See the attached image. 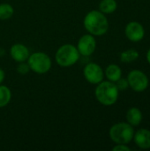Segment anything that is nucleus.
Masks as SVG:
<instances>
[{"label":"nucleus","mask_w":150,"mask_h":151,"mask_svg":"<svg viewBox=\"0 0 150 151\" xmlns=\"http://www.w3.org/2000/svg\"><path fill=\"white\" fill-rule=\"evenodd\" d=\"M14 13L13 7L7 3L0 4V20H6L12 17Z\"/></svg>","instance_id":"nucleus-17"},{"label":"nucleus","mask_w":150,"mask_h":151,"mask_svg":"<svg viewBox=\"0 0 150 151\" xmlns=\"http://www.w3.org/2000/svg\"><path fill=\"white\" fill-rule=\"evenodd\" d=\"M113 151H130L131 149L126 146V144H117L112 148Z\"/></svg>","instance_id":"nucleus-20"},{"label":"nucleus","mask_w":150,"mask_h":151,"mask_svg":"<svg viewBox=\"0 0 150 151\" xmlns=\"http://www.w3.org/2000/svg\"><path fill=\"white\" fill-rule=\"evenodd\" d=\"M147 60H148V62L150 64V49L148 50V52H147Z\"/></svg>","instance_id":"nucleus-22"},{"label":"nucleus","mask_w":150,"mask_h":151,"mask_svg":"<svg viewBox=\"0 0 150 151\" xmlns=\"http://www.w3.org/2000/svg\"><path fill=\"white\" fill-rule=\"evenodd\" d=\"M139 58V52L134 49H129L120 54V60L123 63H131Z\"/></svg>","instance_id":"nucleus-16"},{"label":"nucleus","mask_w":150,"mask_h":151,"mask_svg":"<svg viewBox=\"0 0 150 151\" xmlns=\"http://www.w3.org/2000/svg\"><path fill=\"white\" fill-rule=\"evenodd\" d=\"M10 55L11 58L18 62H26L30 55L28 48L22 43H15L10 49Z\"/></svg>","instance_id":"nucleus-10"},{"label":"nucleus","mask_w":150,"mask_h":151,"mask_svg":"<svg viewBox=\"0 0 150 151\" xmlns=\"http://www.w3.org/2000/svg\"><path fill=\"white\" fill-rule=\"evenodd\" d=\"M125 33L126 37L130 41L134 42L141 41L145 35V30L143 26L137 21L129 22L126 27Z\"/></svg>","instance_id":"nucleus-9"},{"label":"nucleus","mask_w":150,"mask_h":151,"mask_svg":"<svg viewBox=\"0 0 150 151\" xmlns=\"http://www.w3.org/2000/svg\"><path fill=\"white\" fill-rule=\"evenodd\" d=\"M11 99V92L10 88L0 84V108L5 107Z\"/></svg>","instance_id":"nucleus-15"},{"label":"nucleus","mask_w":150,"mask_h":151,"mask_svg":"<svg viewBox=\"0 0 150 151\" xmlns=\"http://www.w3.org/2000/svg\"><path fill=\"white\" fill-rule=\"evenodd\" d=\"M129 87L136 92H142L149 87L148 76L140 70H133L127 76Z\"/></svg>","instance_id":"nucleus-6"},{"label":"nucleus","mask_w":150,"mask_h":151,"mask_svg":"<svg viewBox=\"0 0 150 151\" xmlns=\"http://www.w3.org/2000/svg\"><path fill=\"white\" fill-rule=\"evenodd\" d=\"M83 75L88 82L97 85L103 81L104 73L103 68L96 63H89L83 69Z\"/></svg>","instance_id":"nucleus-7"},{"label":"nucleus","mask_w":150,"mask_h":151,"mask_svg":"<svg viewBox=\"0 0 150 151\" xmlns=\"http://www.w3.org/2000/svg\"><path fill=\"white\" fill-rule=\"evenodd\" d=\"M136 145L143 150L150 149V131L148 129L141 128L133 135Z\"/></svg>","instance_id":"nucleus-11"},{"label":"nucleus","mask_w":150,"mask_h":151,"mask_svg":"<svg viewBox=\"0 0 150 151\" xmlns=\"http://www.w3.org/2000/svg\"><path fill=\"white\" fill-rule=\"evenodd\" d=\"M30 71V67L27 63L20 62L17 66V72L21 75H26Z\"/></svg>","instance_id":"nucleus-18"},{"label":"nucleus","mask_w":150,"mask_h":151,"mask_svg":"<svg viewBox=\"0 0 150 151\" xmlns=\"http://www.w3.org/2000/svg\"><path fill=\"white\" fill-rule=\"evenodd\" d=\"M126 119L131 126H139L142 120V113L138 108L132 107L126 112Z\"/></svg>","instance_id":"nucleus-13"},{"label":"nucleus","mask_w":150,"mask_h":151,"mask_svg":"<svg viewBox=\"0 0 150 151\" xmlns=\"http://www.w3.org/2000/svg\"><path fill=\"white\" fill-rule=\"evenodd\" d=\"M76 47L80 55H82L84 57H89L95 50L96 40L95 36L91 34L84 35L79 39Z\"/></svg>","instance_id":"nucleus-8"},{"label":"nucleus","mask_w":150,"mask_h":151,"mask_svg":"<svg viewBox=\"0 0 150 151\" xmlns=\"http://www.w3.org/2000/svg\"><path fill=\"white\" fill-rule=\"evenodd\" d=\"M83 25L88 34L94 36H101L107 33L109 29V21L104 13L100 11L93 10L88 12L84 19Z\"/></svg>","instance_id":"nucleus-1"},{"label":"nucleus","mask_w":150,"mask_h":151,"mask_svg":"<svg viewBox=\"0 0 150 151\" xmlns=\"http://www.w3.org/2000/svg\"><path fill=\"white\" fill-rule=\"evenodd\" d=\"M117 88L118 90H121V91H124V90H126L128 88H129V83H128V81L127 79H124V78H120L118 81H117L115 82Z\"/></svg>","instance_id":"nucleus-19"},{"label":"nucleus","mask_w":150,"mask_h":151,"mask_svg":"<svg viewBox=\"0 0 150 151\" xmlns=\"http://www.w3.org/2000/svg\"><path fill=\"white\" fill-rule=\"evenodd\" d=\"M80 56L76 46L66 43L57 49L55 54V60L61 67H70L78 62Z\"/></svg>","instance_id":"nucleus-3"},{"label":"nucleus","mask_w":150,"mask_h":151,"mask_svg":"<svg viewBox=\"0 0 150 151\" xmlns=\"http://www.w3.org/2000/svg\"><path fill=\"white\" fill-rule=\"evenodd\" d=\"M104 74H105L106 78L108 79V81L115 83L117 81H118L121 78L122 71H121V68L118 65L111 64L106 67Z\"/></svg>","instance_id":"nucleus-12"},{"label":"nucleus","mask_w":150,"mask_h":151,"mask_svg":"<svg viewBox=\"0 0 150 151\" xmlns=\"http://www.w3.org/2000/svg\"><path fill=\"white\" fill-rule=\"evenodd\" d=\"M4 78H5V73H4V71L0 68V84L3 83V81H4Z\"/></svg>","instance_id":"nucleus-21"},{"label":"nucleus","mask_w":150,"mask_h":151,"mask_svg":"<svg viewBox=\"0 0 150 151\" xmlns=\"http://www.w3.org/2000/svg\"><path fill=\"white\" fill-rule=\"evenodd\" d=\"M110 137L112 142L117 144H127L133 139L134 135V130L133 126L129 123L120 122L113 125L109 132Z\"/></svg>","instance_id":"nucleus-4"},{"label":"nucleus","mask_w":150,"mask_h":151,"mask_svg":"<svg viewBox=\"0 0 150 151\" xmlns=\"http://www.w3.org/2000/svg\"><path fill=\"white\" fill-rule=\"evenodd\" d=\"M118 4L116 0H102L99 4V11L104 14H111L117 10Z\"/></svg>","instance_id":"nucleus-14"},{"label":"nucleus","mask_w":150,"mask_h":151,"mask_svg":"<svg viewBox=\"0 0 150 151\" xmlns=\"http://www.w3.org/2000/svg\"><path fill=\"white\" fill-rule=\"evenodd\" d=\"M27 61L30 67V70L37 74L47 73L50 70L52 65V62L49 55L42 51H37L30 54Z\"/></svg>","instance_id":"nucleus-5"},{"label":"nucleus","mask_w":150,"mask_h":151,"mask_svg":"<svg viewBox=\"0 0 150 151\" xmlns=\"http://www.w3.org/2000/svg\"><path fill=\"white\" fill-rule=\"evenodd\" d=\"M118 92L116 84L110 81H101L97 84L95 90V95L97 101L105 106H111L116 104L118 99Z\"/></svg>","instance_id":"nucleus-2"}]
</instances>
